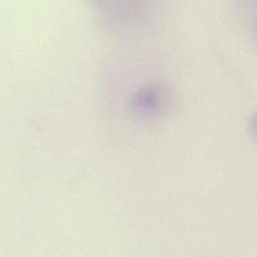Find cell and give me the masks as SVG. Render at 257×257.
<instances>
[{
    "instance_id": "cell-1",
    "label": "cell",
    "mask_w": 257,
    "mask_h": 257,
    "mask_svg": "<svg viewBox=\"0 0 257 257\" xmlns=\"http://www.w3.org/2000/svg\"><path fill=\"white\" fill-rule=\"evenodd\" d=\"M163 99L164 94L161 88L156 85H151L136 93L132 98L131 107L137 114L151 115L160 109Z\"/></svg>"
}]
</instances>
